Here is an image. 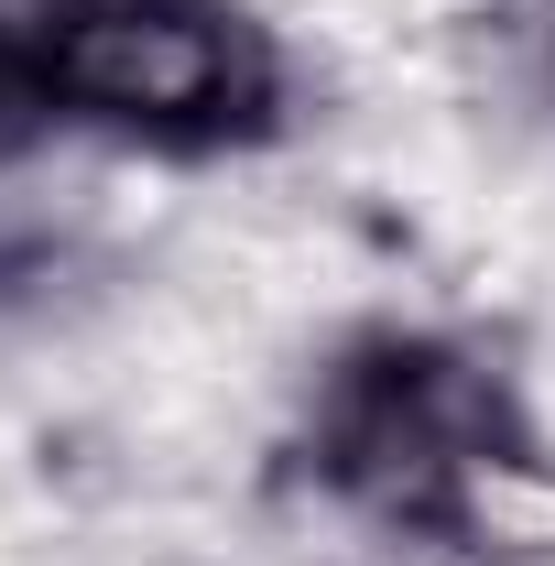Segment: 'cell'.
<instances>
[{
  "label": "cell",
  "instance_id": "2",
  "mask_svg": "<svg viewBox=\"0 0 555 566\" xmlns=\"http://www.w3.org/2000/svg\"><path fill=\"white\" fill-rule=\"evenodd\" d=\"M33 55L55 120L153 153H218L283 109V55L240 0H44Z\"/></svg>",
  "mask_w": 555,
  "mask_h": 566
},
{
  "label": "cell",
  "instance_id": "4",
  "mask_svg": "<svg viewBox=\"0 0 555 566\" xmlns=\"http://www.w3.org/2000/svg\"><path fill=\"white\" fill-rule=\"evenodd\" d=\"M545 66H555V22H545Z\"/></svg>",
  "mask_w": 555,
  "mask_h": 566
},
{
  "label": "cell",
  "instance_id": "1",
  "mask_svg": "<svg viewBox=\"0 0 555 566\" xmlns=\"http://www.w3.org/2000/svg\"><path fill=\"white\" fill-rule=\"evenodd\" d=\"M316 469L359 512L447 545H501V556L555 545V458L523 436L501 370H480L447 338L348 349L316 403Z\"/></svg>",
  "mask_w": 555,
  "mask_h": 566
},
{
  "label": "cell",
  "instance_id": "3",
  "mask_svg": "<svg viewBox=\"0 0 555 566\" xmlns=\"http://www.w3.org/2000/svg\"><path fill=\"white\" fill-rule=\"evenodd\" d=\"M33 120H55V98H44V55H33V22H0V153L33 132Z\"/></svg>",
  "mask_w": 555,
  "mask_h": 566
}]
</instances>
